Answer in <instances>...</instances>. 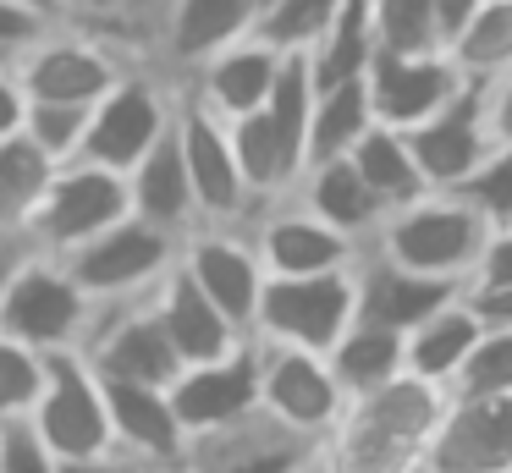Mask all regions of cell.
I'll use <instances>...</instances> for the list:
<instances>
[{"mask_svg":"<svg viewBox=\"0 0 512 473\" xmlns=\"http://www.w3.org/2000/svg\"><path fill=\"white\" fill-rule=\"evenodd\" d=\"M441 407H446L441 385L402 374V380L380 385L369 396H347L342 418L320 440V451L336 462V473H419Z\"/></svg>","mask_w":512,"mask_h":473,"instance_id":"cell-1","label":"cell"},{"mask_svg":"<svg viewBox=\"0 0 512 473\" xmlns=\"http://www.w3.org/2000/svg\"><path fill=\"white\" fill-rule=\"evenodd\" d=\"M485 237H490V220L463 193H424L413 204L391 209L369 248L380 259L402 264V270L468 286L479 270V253H485Z\"/></svg>","mask_w":512,"mask_h":473,"instance_id":"cell-2","label":"cell"},{"mask_svg":"<svg viewBox=\"0 0 512 473\" xmlns=\"http://www.w3.org/2000/svg\"><path fill=\"white\" fill-rule=\"evenodd\" d=\"M171 116H177V77L155 72V66H127V72L94 99L78 160L127 176L160 138H166Z\"/></svg>","mask_w":512,"mask_h":473,"instance_id":"cell-3","label":"cell"},{"mask_svg":"<svg viewBox=\"0 0 512 473\" xmlns=\"http://www.w3.org/2000/svg\"><path fill=\"white\" fill-rule=\"evenodd\" d=\"M89 325H94V297L78 286L67 259L28 248L12 281H6V292H0V336L23 341L34 352H72L83 347Z\"/></svg>","mask_w":512,"mask_h":473,"instance_id":"cell-4","label":"cell"},{"mask_svg":"<svg viewBox=\"0 0 512 473\" xmlns=\"http://www.w3.org/2000/svg\"><path fill=\"white\" fill-rule=\"evenodd\" d=\"M127 66L138 61H127L111 39L72 28V22H50L39 39H28L12 55V77L23 83L28 105H94Z\"/></svg>","mask_w":512,"mask_h":473,"instance_id":"cell-5","label":"cell"},{"mask_svg":"<svg viewBox=\"0 0 512 473\" xmlns=\"http://www.w3.org/2000/svg\"><path fill=\"white\" fill-rule=\"evenodd\" d=\"M122 215H133L127 176L105 171V165H89V160H67V165H56L39 209L28 215L23 242L34 253L67 259V253H78L89 237H100L105 226H116Z\"/></svg>","mask_w":512,"mask_h":473,"instance_id":"cell-6","label":"cell"},{"mask_svg":"<svg viewBox=\"0 0 512 473\" xmlns=\"http://www.w3.org/2000/svg\"><path fill=\"white\" fill-rule=\"evenodd\" d=\"M353 319H358L353 264L347 270H325V275H265V292H259L248 336L276 341V347L331 352Z\"/></svg>","mask_w":512,"mask_h":473,"instance_id":"cell-7","label":"cell"},{"mask_svg":"<svg viewBox=\"0 0 512 473\" xmlns=\"http://www.w3.org/2000/svg\"><path fill=\"white\" fill-rule=\"evenodd\" d=\"M182 237L144 215H122L116 226H105L100 237H89L78 253H67V270L78 275V286L94 303H122V297L155 292V281L177 264Z\"/></svg>","mask_w":512,"mask_h":473,"instance_id":"cell-8","label":"cell"},{"mask_svg":"<svg viewBox=\"0 0 512 473\" xmlns=\"http://www.w3.org/2000/svg\"><path fill=\"white\" fill-rule=\"evenodd\" d=\"M28 424L39 429L56 462L72 457H100V451H116L111 440V407H105V380L94 374V363L72 352H50L45 358V391H39Z\"/></svg>","mask_w":512,"mask_h":473,"instance_id":"cell-9","label":"cell"},{"mask_svg":"<svg viewBox=\"0 0 512 473\" xmlns=\"http://www.w3.org/2000/svg\"><path fill=\"white\" fill-rule=\"evenodd\" d=\"M342 407H347V391L336 385L325 352L259 341V413L265 418H276L287 435L320 446L336 429Z\"/></svg>","mask_w":512,"mask_h":473,"instance_id":"cell-10","label":"cell"},{"mask_svg":"<svg viewBox=\"0 0 512 473\" xmlns=\"http://www.w3.org/2000/svg\"><path fill=\"white\" fill-rule=\"evenodd\" d=\"M177 143L193 182V204H199V226H243L254 198H248L243 171H237L232 127L182 83H177Z\"/></svg>","mask_w":512,"mask_h":473,"instance_id":"cell-11","label":"cell"},{"mask_svg":"<svg viewBox=\"0 0 512 473\" xmlns=\"http://www.w3.org/2000/svg\"><path fill=\"white\" fill-rule=\"evenodd\" d=\"M83 358L94 363L100 380H133V385H171L182 374V358L160 325L155 303L122 297V303H94V325L83 336Z\"/></svg>","mask_w":512,"mask_h":473,"instance_id":"cell-12","label":"cell"},{"mask_svg":"<svg viewBox=\"0 0 512 473\" xmlns=\"http://www.w3.org/2000/svg\"><path fill=\"white\" fill-rule=\"evenodd\" d=\"M512 468V396L446 391L419 473H501Z\"/></svg>","mask_w":512,"mask_h":473,"instance_id":"cell-13","label":"cell"},{"mask_svg":"<svg viewBox=\"0 0 512 473\" xmlns=\"http://www.w3.org/2000/svg\"><path fill=\"white\" fill-rule=\"evenodd\" d=\"M413 160H419L430 193H452L468 176L485 165V154L496 149L490 138V116H485V83H468L446 99L435 116H424L419 127H402Z\"/></svg>","mask_w":512,"mask_h":473,"instance_id":"cell-14","label":"cell"},{"mask_svg":"<svg viewBox=\"0 0 512 473\" xmlns=\"http://www.w3.org/2000/svg\"><path fill=\"white\" fill-rule=\"evenodd\" d=\"M166 396H171V407H177L188 440L254 418L259 413V341L243 336L232 352H221V358L188 363V369L166 385Z\"/></svg>","mask_w":512,"mask_h":473,"instance_id":"cell-15","label":"cell"},{"mask_svg":"<svg viewBox=\"0 0 512 473\" xmlns=\"http://www.w3.org/2000/svg\"><path fill=\"white\" fill-rule=\"evenodd\" d=\"M177 264L243 336L254 330V308H259V292H265V264H259L243 226H193L182 237Z\"/></svg>","mask_w":512,"mask_h":473,"instance_id":"cell-16","label":"cell"},{"mask_svg":"<svg viewBox=\"0 0 512 473\" xmlns=\"http://www.w3.org/2000/svg\"><path fill=\"white\" fill-rule=\"evenodd\" d=\"M248 242H254L265 275H325V270H347L358 259V248L331 231L325 220H314L298 198H276V204L248 209L243 220Z\"/></svg>","mask_w":512,"mask_h":473,"instance_id":"cell-17","label":"cell"},{"mask_svg":"<svg viewBox=\"0 0 512 473\" xmlns=\"http://www.w3.org/2000/svg\"><path fill=\"white\" fill-rule=\"evenodd\" d=\"M364 88L380 127H419L468 83L446 61V50H375L364 66Z\"/></svg>","mask_w":512,"mask_h":473,"instance_id":"cell-18","label":"cell"},{"mask_svg":"<svg viewBox=\"0 0 512 473\" xmlns=\"http://www.w3.org/2000/svg\"><path fill=\"white\" fill-rule=\"evenodd\" d=\"M353 292H358V319H364V325H380V330L408 336L413 325H424L435 308H446L452 297H463L468 286L435 281V275H419V270H402V264L380 259L375 248H358Z\"/></svg>","mask_w":512,"mask_h":473,"instance_id":"cell-19","label":"cell"},{"mask_svg":"<svg viewBox=\"0 0 512 473\" xmlns=\"http://www.w3.org/2000/svg\"><path fill=\"white\" fill-rule=\"evenodd\" d=\"M105 407H111V440L122 457L144 462V468H160V473H182L188 429H182L166 385L105 380Z\"/></svg>","mask_w":512,"mask_h":473,"instance_id":"cell-20","label":"cell"},{"mask_svg":"<svg viewBox=\"0 0 512 473\" xmlns=\"http://www.w3.org/2000/svg\"><path fill=\"white\" fill-rule=\"evenodd\" d=\"M259 11H265L259 0H171L155 66L182 83V77H188L193 66H204L215 50L248 39V33L259 28Z\"/></svg>","mask_w":512,"mask_h":473,"instance_id":"cell-21","label":"cell"},{"mask_svg":"<svg viewBox=\"0 0 512 473\" xmlns=\"http://www.w3.org/2000/svg\"><path fill=\"white\" fill-rule=\"evenodd\" d=\"M281 55L287 50H276L270 39L248 33V39L215 50L204 66H193V72L182 77V88H193L215 116L237 121V116H248V110H259L270 99V83H276V72H281Z\"/></svg>","mask_w":512,"mask_h":473,"instance_id":"cell-22","label":"cell"},{"mask_svg":"<svg viewBox=\"0 0 512 473\" xmlns=\"http://www.w3.org/2000/svg\"><path fill=\"white\" fill-rule=\"evenodd\" d=\"M292 198H298L314 220H325L331 231H342L353 248H369V242H375V231H380V220L391 215V209L375 198V187L358 176V165L347 160V154H342V160L303 165Z\"/></svg>","mask_w":512,"mask_h":473,"instance_id":"cell-23","label":"cell"},{"mask_svg":"<svg viewBox=\"0 0 512 473\" xmlns=\"http://www.w3.org/2000/svg\"><path fill=\"white\" fill-rule=\"evenodd\" d=\"M149 303H155V314H160V325H166L171 347H177L182 369H188V363H204V358H221V352H232L237 341H243V330L188 281L182 264H171V270L160 275Z\"/></svg>","mask_w":512,"mask_h":473,"instance_id":"cell-24","label":"cell"},{"mask_svg":"<svg viewBox=\"0 0 512 473\" xmlns=\"http://www.w3.org/2000/svg\"><path fill=\"white\" fill-rule=\"evenodd\" d=\"M127 193H133V215L155 220V226L188 237L199 226V204H193V182L182 165V143H177V116H171L166 138L127 171Z\"/></svg>","mask_w":512,"mask_h":473,"instance_id":"cell-25","label":"cell"},{"mask_svg":"<svg viewBox=\"0 0 512 473\" xmlns=\"http://www.w3.org/2000/svg\"><path fill=\"white\" fill-rule=\"evenodd\" d=\"M479 336H485V325L474 319L468 297H452L446 308H435L424 325H413L408 336H402L408 374H413V380H424V385L452 391L457 374H463V363H468V352L479 347Z\"/></svg>","mask_w":512,"mask_h":473,"instance_id":"cell-26","label":"cell"},{"mask_svg":"<svg viewBox=\"0 0 512 473\" xmlns=\"http://www.w3.org/2000/svg\"><path fill=\"white\" fill-rule=\"evenodd\" d=\"M226 127H232V154H237V171H243V187H248V198H254V209L276 204V198H287L292 187H298L303 149L281 138L265 110H248V116L226 121Z\"/></svg>","mask_w":512,"mask_h":473,"instance_id":"cell-27","label":"cell"},{"mask_svg":"<svg viewBox=\"0 0 512 473\" xmlns=\"http://www.w3.org/2000/svg\"><path fill=\"white\" fill-rule=\"evenodd\" d=\"M325 363H331L336 385H342L347 396H369V391H380V385L408 374L402 336L397 330H380V325H364V319H353V325L342 330V341L325 352Z\"/></svg>","mask_w":512,"mask_h":473,"instance_id":"cell-28","label":"cell"},{"mask_svg":"<svg viewBox=\"0 0 512 473\" xmlns=\"http://www.w3.org/2000/svg\"><path fill=\"white\" fill-rule=\"evenodd\" d=\"M347 160L358 165V176L375 187V198L386 209H402V204H413V198L430 193V182H424V171H419V160H413L402 127H380V121H375V127L353 143Z\"/></svg>","mask_w":512,"mask_h":473,"instance_id":"cell-29","label":"cell"},{"mask_svg":"<svg viewBox=\"0 0 512 473\" xmlns=\"http://www.w3.org/2000/svg\"><path fill=\"white\" fill-rule=\"evenodd\" d=\"M446 61L463 83H496L512 72V0H479V11L446 44Z\"/></svg>","mask_w":512,"mask_h":473,"instance_id":"cell-30","label":"cell"},{"mask_svg":"<svg viewBox=\"0 0 512 473\" xmlns=\"http://www.w3.org/2000/svg\"><path fill=\"white\" fill-rule=\"evenodd\" d=\"M369 55H375V6L369 0H342L331 17V28L314 39L309 66H314V88L347 83V77H364Z\"/></svg>","mask_w":512,"mask_h":473,"instance_id":"cell-31","label":"cell"},{"mask_svg":"<svg viewBox=\"0 0 512 473\" xmlns=\"http://www.w3.org/2000/svg\"><path fill=\"white\" fill-rule=\"evenodd\" d=\"M369 127H375V110H369L364 77L320 88V94H314V116H309V165L353 154V143L364 138Z\"/></svg>","mask_w":512,"mask_h":473,"instance_id":"cell-32","label":"cell"},{"mask_svg":"<svg viewBox=\"0 0 512 473\" xmlns=\"http://www.w3.org/2000/svg\"><path fill=\"white\" fill-rule=\"evenodd\" d=\"M50 176H56V160L45 149H34L23 132L0 143V231L23 237V226L39 209V198H45Z\"/></svg>","mask_w":512,"mask_h":473,"instance_id":"cell-33","label":"cell"},{"mask_svg":"<svg viewBox=\"0 0 512 473\" xmlns=\"http://www.w3.org/2000/svg\"><path fill=\"white\" fill-rule=\"evenodd\" d=\"M336 6H342V0H270V6L259 11L254 33L270 39L276 50H314V39L331 28Z\"/></svg>","mask_w":512,"mask_h":473,"instance_id":"cell-34","label":"cell"},{"mask_svg":"<svg viewBox=\"0 0 512 473\" xmlns=\"http://www.w3.org/2000/svg\"><path fill=\"white\" fill-rule=\"evenodd\" d=\"M45 358L50 352H34L23 341L0 336V424L34 413L39 391H45Z\"/></svg>","mask_w":512,"mask_h":473,"instance_id":"cell-35","label":"cell"},{"mask_svg":"<svg viewBox=\"0 0 512 473\" xmlns=\"http://www.w3.org/2000/svg\"><path fill=\"white\" fill-rule=\"evenodd\" d=\"M375 6V50H441L430 0H369Z\"/></svg>","mask_w":512,"mask_h":473,"instance_id":"cell-36","label":"cell"},{"mask_svg":"<svg viewBox=\"0 0 512 473\" xmlns=\"http://www.w3.org/2000/svg\"><path fill=\"white\" fill-rule=\"evenodd\" d=\"M89 110L94 105H28L23 138L34 143V149H45L56 165H67V160H78V149H83Z\"/></svg>","mask_w":512,"mask_h":473,"instance_id":"cell-37","label":"cell"},{"mask_svg":"<svg viewBox=\"0 0 512 473\" xmlns=\"http://www.w3.org/2000/svg\"><path fill=\"white\" fill-rule=\"evenodd\" d=\"M452 391H474V396H512V325L485 330L479 347L468 352L463 374Z\"/></svg>","mask_w":512,"mask_h":473,"instance_id":"cell-38","label":"cell"},{"mask_svg":"<svg viewBox=\"0 0 512 473\" xmlns=\"http://www.w3.org/2000/svg\"><path fill=\"white\" fill-rule=\"evenodd\" d=\"M452 193H463L490 226H507L512 220V149H490L485 165H479L463 187H452Z\"/></svg>","mask_w":512,"mask_h":473,"instance_id":"cell-39","label":"cell"},{"mask_svg":"<svg viewBox=\"0 0 512 473\" xmlns=\"http://www.w3.org/2000/svg\"><path fill=\"white\" fill-rule=\"evenodd\" d=\"M0 473H56V451L39 440L28 418L0 424Z\"/></svg>","mask_w":512,"mask_h":473,"instance_id":"cell-40","label":"cell"},{"mask_svg":"<svg viewBox=\"0 0 512 473\" xmlns=\"http://www.w3.org/2000/svg\"><path fill=\"white\" fill-rule=\"evenodd\" d=\"M468 286H512V220L507 226H490L485 253H479V270Z\"/></svg>","mask_w":512,"mask_h":473,"instance_id":"cell-41","label":"cell"},{"mask_svg":"<svg viewBox=\"0 0 512 473\" xmlns=\"http://www.w3.org/2000/svg\"><path fill=\"white\" fill-rule=\"evenodd\" d=\"M468 308H474V319L485 330H501L512 325V286H468Z\"/></svg>","mask_w":512,"mask_h":473,"instance_id":"cell-42","label":"cell"},{"mask_svg":"<svg viewBox=\"0 0 512 473\" xmlns=\"http://www.w3.org/2000/svg\"><path fill=\"white\" fill-rule=\"evenodd\" d=\"M116 11H122V0H61V22L89 28V33H100V39L116 28Z\"/></svg>","mask_w":512,"mask_h":473,"instance_id":"cell-43","label":"cell"},{"mask_svg":"<svg viewBox=\"0 0 512 473\" xmlns=\"http://www.w3.org/2000/svg\"><path fill=\"white\" fill-rule=\"evenodd\" d=\"M50 22H39L34 11H23L17 6V0H0V50H23L28 39H39V33H45Z\"/></svg>","mask_w":512,"mask_h":473,"instance_id":"cell-44","label":"cell"},{"mask_svg":"<svg viewBox=\"0 0 512 473\" xmlns=\"http://www.w3.org/2000/svg\"><path fill=\"white\" fill-rule=\"evenodd\" d=\"M485 116H490V138L496 149H512V72L485 83Z\"/></svg>","mask_w":512,"mask_h":473,"instance_id":"cell-45","label":"cell"},{"mask_svg":"<svg viewBox=\"0 0 512 473\" xmlns=\"http://www.w3.org/2000/svg\"><path fill=\"white\" fill-rule=\"evenodd\" d=\"M23 121H28V94H23V83L12 77V66H0V143L17 138Z\"/></svg>","mask_w":512,"mask_h":473,"instance_id":"cell-46","label":"cell"},{"mask_svg":"<svg viewBox=\"0 0 512 473\" xmlns=\"http://www.w3.org/2000/svg\"><path fill=\"white\" fill-rule=\"evenodd\" d=\"M56 473H160V468H144V462L122 457V451H100V457H72V462H56Z\"/></svg>","mask_w":512,"mask_h":473,"instance_id":"cell-47","label":"cell"},{"mask_svg":"<svg viewBox=\"0 0 512 473\" xmlns=\"http://www.w3.org/2000/svg\"><path fill=\"white\" fill-rule=\"evenodd\" d=\"M430 11H435V39H441V50H446V44L457 39V28L479 11V0H430Z\"/></svg>","mask_w":512,"mask_h":473,"instance_id":"cell-48","label":"cell"},{"mask_svg":"<svg viewBox=\"0 0 512 473\" xmlns=\"http://www.w3.org/2000/svg\"><path fill=\"white\" fill-rule=\"evenodd\" d=\"M23 253H28V242L17 237V231H0V292H6V281H12V270L23 264Z\"/></svg>","mask_w":512,"mask_h":473,"instance_id":"cell-49","label":"cell"},{"mask_svg":"<svg viewBox=\"0 0 512 473\" xmlns=\"http://www.w3.org/2000/svg\"><path fill=\"white\" fill-rule=\"evenodd\" d=\"M23 11H34L39 22H61V0H17Z\"/></svg>","mask_w":512,"mask_h":473,"instance_id":"cell-50","label":"cell"},{"mask_svg":"<svg viewBox=\"0 0 512 473\" xmlns=\"http://www.w3.org/2000/svg\"><path fill=\"white\" fill-rule=\"evenodd\" d=\"M298 473H336V462H331V457H325V451H320V446H314V451H309V457H303V462H298Z\"/></svg>","mask_w":512,"mask_h":473,"instance_id":"cell-51","label":"cell"},{"mask_svg":"<svg viewBox=\"0 0 512 473\" xmlns=\"http://www.w3.org/2000/svg\"><path fill=\"white\" fill-rule=\"evenodd\" d=\"M0 66H12V50H0Z\"/></svg>","mask_w":512,"mask_h":473,"instance_id":"cell-52","label":"cell"},{"mask_svg":"<svg viewBox=\"0 0 512 473\" xmlns=\"http://www.w3.org/2000/svg\"><path fill=\"white\" fill-rule=\"evenodd\" d=\"M259 6H270V0H259Z\"/></svg>","mask_w":512,"mask_h":473,"instance_id":"cell-53","label":"cell"},{"mask_svg":"<svg viewBox=\"0 0 512 473\" xmlns=\"http://www.w3.org/2000/svg\"><path fill=\"white\" fill-rule=\"evenodd\" d=\"M501 473H512V468H501Z\"/></svg>","mask_w":512,"mask_h":473,"instance_id":"cell-54","label":"cell"}]
</instances>
